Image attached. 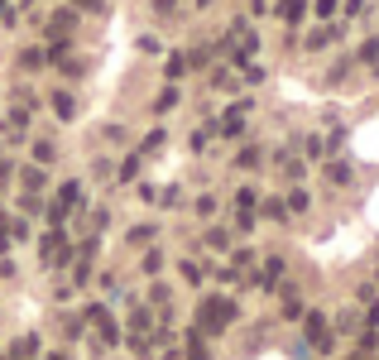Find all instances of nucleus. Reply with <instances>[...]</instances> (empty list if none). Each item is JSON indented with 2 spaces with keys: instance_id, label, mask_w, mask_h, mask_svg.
<instances>
[{
  "instance_id": "39448f33",
  "label": "nucleus",
  "mask_w": 379,
  "mask_h": 360,
  "mask_svg": "<svg viewBox=\"0 0 379 360\" xmlns=\"http://www.w3.org/2000/svg\"><path fill=\"white\" fill-rule=\"evenodd\" d=\"M19 68H43V48H24L19 53Z\"/></svg>"
},
{
  "instance_id": "f8f14e48",
  "label": "nucleus",
  "mask_w": 379,
  "mask_h": 360,
  "mask_svg": "<svg viewBox=\"0 0 379 360\" xmlns=\"http://www.w3.org/2000/svg\"><path fill=\"white\" fill-rule=\"evenodd\" d=\"M336 10V0H317V15H331Z\"/></svg>"
},
{
  "instance_id": "9d476101",
  "label": "nucleus",
  "mask_w": 379,
  "mask_h": 360,
  "mask_svg": "<svg viewBox=\"0 0 379 360\" xmlns=\"http://www.w3.org/2000/svg\"><path fill=\"white\" fill-rule=\"evenodd\" d=\"M331 34H336V29H317V34H312V39H307V48H322V44H327V39H331Z\"/></svg>"
},
{
  "instance_id": "6e6552de",
  "label": "nucleus",
  "mask_w": 379,
  "mask_h": 360,
  "mask_svg": "<svg viewBox=\"0 0 379 360\" xmlns=\"http://www.w3.org/2000/svg\"><path fill=\"white\" fill-rule=\"evenodd\" d=\"M327 178H331V182H351V169H346V164H331V169H327Z\"/></svg>"
},
{
  "instance_id": "1a4fd4ad",
  "label": "nucleus",
  "mask_w": 379,
  "mask_h": 360,
  "mask_svg": "<svg viewBox=\"0 0 379 360\" xmlns=\"http://www.w3.org/2000/svg\"><path fill=\"white\" fill-rule=\"evenodd\" d=\"M183 68H188V58H183V53H173V58H168V77H183Z\"/></svg>"
},
{
  "instance_id": "f03ea898",
  "label": "nucleus",
  "mask_w": 379,
  "mask_h": 360,
  "mask_svg": "<svg viewBox=\"0 0 379 360\" xmlns=\"http://www.w3.org/2000/svg\"><path fill=\"white\" fill-rule=\"evenodd\" d=\"M72 24H77V15H72V10H58V15L48 19V34H53V39H63V34H68Z\"/></svg>"
},
{
  "instance_id": "7ed1b4c3",
  "label": "nucleus",
  "mask_w": 379,
  "mask_h": 360,
  "mask_svg": "<svg viewBox=\"0 0 379 360\" xmlns=\"http://www.w3.org/2000/svg\"><path fill=\"white\" fill-rule=\"evenodd\" d=\"M43 260H48V265H58V260H68V245H63V236H58V231H53V236L43 240Z\"/></svg>"
},
{
  "instance_id": "20e7f679",
  "label": "nucleus",
  "mask_w": 379,
  "mask_h": 360,
  "mask_svg": "<svg viewBox=\"0 0 379 360\" xmlns=\"http://www.w3.org/2000/svg\"><path fill=\"white\" fill-rule=\"evenodd\" d=\"M53 111H58L63 120H72V111H77V101H72L68 91H58V96H53Z\"/></svg>"
},
{
  "instance_id": "9b49d317",
  "label": "nucleus",
  "mask_w": 379,
  "mask_h": 360,
  "mask_svg": "<svg viewBox=\"0 0 379 360\" xmlns=\"http://www.w3.org/2000/svg\"><path fill=\"white\" fill-rule=\"evenodd\" d=\"M264 216L269 221H284V202H264Z\"/></svg>"
},
{
  "instance_id": "f257e3e1",
  "label": "nucleus",
  "mask_w": 379,
  "mask_h": 360,
  "mask_svg": "<svg viewBox=\"0 0 379 360\" xmlns=\"http://www.w3.org/2000/svg\"><path fill=\"white\" fill-rule=\"evenodd\" d=\"M235 322V303L231 298H206L202 303V332H221Z\"/></svg>"
},
{
  "instance_id": "0eeeda50",
  "label": "nucleus",
  "mask_w": 379,
  "mask_h": 360,
  "mask_svg": "<svg viewBox=\"0 0 379 360\" xmlns=\"http://www.w3.org/2000/svg\"><path fill=\"white\" fill-rule=\"evenodd\" d=\"M24 187L39 192V187H43V169H24Z\"/></svg>"
},
{
  "instance_id": "423d86ee",
  "label": "nucleus",
  "mask_w": 379,
  "mask_h": 360,
  "mask_svg": "<svg viewBox=\"0 0 379 360\" xmlns=\"http://www.w3.org/2000/svg\"><path fill=\"white\" fill-rule=\"evenodd\" d=\"M302 10H307L302 0H284V5H279V15H284V19H302Z\"/></svg>"
}]
</instances>
